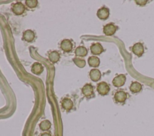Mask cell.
I'll use <instances>...</instances> for the list:
<instances>
[{
    "mask_svg": "<svg viewBox=\"0 0 154 136\" xmlns=\"http://www.w3.org/2000/svg\"><path fill=\"white\" fill-rule=\"evenodd\" d=\"M110 90L109 85L105 81H102L98 83L97 86V91L101 95H105L108 94Z\"/></svg>",
    "mask_w": 154,
    "mask_h": 136,
    "instance_id": "6da1fadb",
    "label": "cell"
},
{
    "mask_svg": "<svg viewBox=\"0 0 154 136\" xmlns=\"http://www.w3.org/2000/svg\"><path fill=\"white\" fill-rule=\"evenodd\" d=\"M117 29V27L114 24L110 23L104 26L103 28V31L106 35L111 36L115 34Z\"/></svg>",
    "mask_w": 154,
    "mask_h": 136,
    "instance_id": "7a4b0ae2",
    "label": "cell"
},
{
    "mask_svg": "<svg viewBox=\"0 0 154 136\" xmlns=\"http://www.w3.org/2000/svg\"><path fill=\"white\" fill-rule=\"evenodd\" d=\"M126 81V76L124 74H119L112 80V84L115 87H119L124 85Z\"/></svg>",
    "mask_w": 154,
    "mask_h": 136,
    "instance_id": "3957f363",
    "label": "cell"
},
{
    "mask_svg": "<svg viewBox=\"0 0 154 136\" xmlns=\"http://www.w3.org/2000/svg\"><path fill=\"white\" fill-rule=\"evenodd\" d=\"M25 10V7L24 5L20 2L14 4L12 7V11L16 15H20L23 14Z\"/></svg>",
    "mask_w": 154,
    "mask_h": 136,
    "instance_id": "277c9868",
    "label": "cell"
},
{
    "mask_svg": "<svg viewBox=\"0 0 154 136\" xmlns=\"http://www.w3.org/2000/svg\"><path fill=\"white\" fill-rule=\"evenodd\" d=\"M132 51L135 55L140 57L144 52L143 45L141 43H135L132 47Z\"/></svg>",
    "mask_w": 154,
    "mask_h": 136,
    "instance_id": "5b68a950",
    "label": "cell"
},
{
    "mask_svg": "<svg viewBox=\"0 0 154 136\" xmlns=\"http://www.w3.org/2000/svg\"><path fill=\"white\" fill-rule=\"evenodd\" d=\"M114 98L118 103H123L127 98V93L123 90H119L116 92Z\"/></svg>",
    "mask_w": 154,
    "mask_h": 136,
    "instance_id": "8992f818",
    "label": "cell"
},
{
    "mask_svg": "<svg viewBox=\"0 0 154 136\" xmlns=\"http://www.w3.org/2000/svg\"><path fill=\"white\" fill-rule=\"evenodd\" d=\"M109 15V9L106 7H102L97 10V16L101 20H106Z\"/></svg>",
    "mask_w": 154,
    "mask_h": 136,
    "instance_id": "52a82bcc",
    "label": "cell"
},
{
    "mask_svg": "<svg viewBox=\"0 0 154 136\" xmlns=\"http://www.w3.org/2000/svg\"><path fill=\"white\" fill-rule=\"evenodd\" d=\"M90 50L92 54L94 55H98L101 54L103 51V48L102 46L99 43H96L93 44L90 47Z\"/></svg>",
    "mask_w": 154,
    "mask_h": 136,
    "instance_id": "ba28073f",
    "label": "cell"
},
{
    "mask_svg": "<svg viewBox=\"0 0 154 136\" xmlns=\"http://www.w3.org/2000/svg\"><path fill=\"white\" fill-rule=\"evenodd\" d=\"M60 47L63 51L66 52H69L72 50L73 44L70 40L68 39H65L61 41Z\"/></svg>",
    "mask_w": 154,
    "mask_h": 136,
    "instance_id": "9c48e42d",
    "label": "cell"
},
{
    "mask_svg": "<svg viewBox=\"0 0 154 136\" xmlns=\"http://www.w3.org/2000/svg\"><path fill=\"white\" fill-rule=\"evenodd\" d=\"M82 92L84 96L90 97L93 94V87L91 84H86L82 88Z\"/></svg>",
    "mask_w": 154,
    "mask_h": 136,
    "instance_id": "30bf717a",
    "label": "cell"
},
{
    "mask_svg": "<svg viewBox=\"0 0 154 136\" xmlns=\"http://www.w3.org/2000/svg\"><path fill=\"white\" fill-rule=\"evenodd\" d=\"M34 37H35L34 32L30 29H28L25 31L23 34V39L27 42L32 41Z\"/></svg>",
    "mask_w": 154,
    "mask_h": 136,
    "instance_id": "8fae6325",
    "label": "cell"
},
{
    "mask_svg": "<svg viewBox=\"0 0 154 136\" xmlns=\"http://www.w3.org/2000/svg\"><path fill=\"white\" fill-rule=\"evenodd\" d=\"M90 77L93 81H97L101 77V72L97 69H92L90 72Z\"/></svg>",
    "mask_w": 154,
    "mask_h": 136,
    "instance_id": "7c38bea8",
    "label": "cell"
},
{
    "mask_svg": "<svg viewBox=\"0 0 154 136\" xmlns=\"http://www.w3.org/2000/svg\"><path fill=\"white\" fill-rule=\"evenodd\" d=\"M43 67L42 65L39 62H35L32 65L31 71L34 74L36 75H39L43 72Z\"/></svg>",
    "mask_w": 154,
    "mask_h": 136,
    "instance_id": "4fadbf2b",
    "label": "cell"
},
{
    "mask_svg": "<svg viewBox=\"0 0 154 136\" xmlns=\"http://www.w3.org/2000/svg\"><path fill=\"white\" fill-rule=\"evenodd\" d=\"M129 89L134 93H138L142 89V85L138 81H134L131 83Z\"/></svg>",
    "mask_w": 154,
    "mask_h": 136,
    "instance_id": "5bb4252c",
    "label": "cell"
},
{
    "mask_svg": "<svg viewBox=\"0 0 154 136\" xmlns=\"http://www.w3.org/2000/svg\"><path fill=\"white\" fill-rule=\"evenodd\" d=\"M61 105L64 110L69 111L72 108L73 104L71 99L69 98H64L61 102Z\"/></svg>",
    "mask_w": 154,
    "mask_h": 136,
    "instance_id": "9a60e30c",
    "label": "cell"
},
{
    "mask_svg": "<svg viewBox=\"0 0 154 136\" xmlns=\"http://www.w3.org/2000/svg\"><path fill=\"white\" fill-rule=\"evenodd\" d=\"M87 50L85 47L79 46L75 50V55L77 56L84 57L87 55Z\"/></svg>",
    "mask_w": 154,
    "mask_h": 136,
    "instance_id": "2e32d148",
    "label": "cell"
},
{
    "mask_svg": "<svg viewBox=\"0 0 154 136\" xmlns=\"http://www.w3.org/2000/svg\"><path fill=\"white\" fill-rule=\"evenodd\" d=\"M88 63L91 67H97L100 64V59L96 56H90L88 59Z\"/></svg>",
    "mask_w": 154,
    "mask_h": 136,
    "instance_id": "e0dca14e",
    "label": "cell"
},
{
    "mask_svg": "<svg viewBox=\"0 0 154 136\" xmlns=\"http://www.w3.org/2000/svg\"><path fill=\"white\" fill-rule=\"evenodd\" d=\"M49 59L52 63H56L60 59V54L57 51H53L49 53Z\"/></svg>",
    "mask_w": 154,
    "mask_h": 136,
    "instance_id": "ac0fdd59",
    "label": "cell"
},
{
    "mask_svg": "<svg viewBox=\"0 0 154 136\" xmlns=\"http://www.w3.org/2000/svg\"><path fill=\"white\" fill-rule=\"evenodd\" d=\"M39 126H40V128L42 131H48L50 129V128L51 126V123L49 120H43L40 123Z\"/></svg>",
    "mask_w": 154,
    "mask_h": 136,
    "instance_id": "d6986e66",
    "label": "cell"
},
{
    "mask_svg": "<svg viewBox=\"0 0 154 136\" xmlns=\"http://www.w3.org/2000/svg\"><path fill=\"white\" fill-rule=\"evenodd\" d=\"M74 63L79 68H83L85 65V61L84 59H79L78 58H75L73 59Z\"/></svg>",
    "mask_w": 154,
    "mask_h": 136,
    "instance_id": "ffe728a7",
    "label": "cell"
},
{
    "mask_svg": "<svg viewBox=\"0 0 154 136\" xmlns=\"http://www.w3.org/2000/svg\"><path fill=\"white\" fill-rule=\"evenodd\" d=\"M25 4L27 7L30 8H35L38 4V1L36 0H26L25 1Z\"/></svg>",
    "mask_w": 154,
    "mask_h": 136,
    "instance_id": "44dd1931",
    "label": "cell"
},
{
    "mask_svg": "<svg viewBox=\"0 0 154 136\" xmlns=\"http://www.w3.org/2000/svg\"><path fill=\"white\" fill-rule=\"evenodd\" d=\"M135 2H136L137 4L139 5H141V6H143V5H144L146 2H147V1L146 0H135Z\"/></svg>",
    "mask_w": 154,
    "mask_h": 136,
    "instance_id": "7402d4cb",
    "label": "cell"
},
{
    "mask_svg": "<svg viewBox=\"0 0 154 136\" xmlns=\"http://www.w3.org/2000/svg\"><path fill=\"white\" fill-rule=\"evenodd\" d=\"M41 136H52L49 132H45L41 135Z\"/></svg>",
    "mask_w": 154,
    "mask_h": 136,
    "instance_id": "603a6c76",
    "label": "cell"
}]
</instances>
